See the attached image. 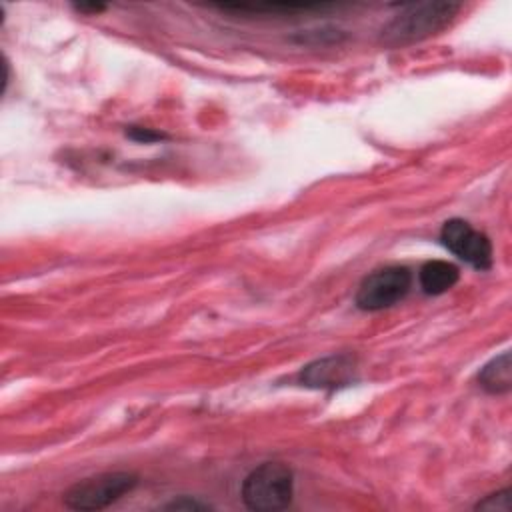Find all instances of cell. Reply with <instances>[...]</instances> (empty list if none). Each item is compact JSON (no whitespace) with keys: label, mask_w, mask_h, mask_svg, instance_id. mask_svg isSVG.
Segmentation results:
<instances>
[{"label":"cell","mask_w":512,"mask_h":512,"mask_svg":"<svg viewBox=\"0 0 512 512\" xmlns=\"http://www.w3.org/2000/svg\"><path fill=\"white\" fill-rule=\"evenodd\" d=\"M458 2H416L406 4L380 32L386 46H410L442 32L460 12Z\"/></svg>","instance_id":"1"},{"label":"cell","mask_w":512,"mask_h":512,"mask_svg":"<svg viewBox=\"0 0 512 512\" xmlns=\"http://www.w3.org/2000/svg\"><path fill=\"white\" fill-rule=\"evenodd\" d=\"M294 492L292 470L282 462H264L242 484V500L250 510L274 512L290 504Z\"/></svg>","instance_id":"2"},{"label":"cell","mask_w":512,"mask_h":512,"mask_svg":"<svg viewBox=\"0 0 512 512\" xmlns=\"http://www.w3.org/2000/svg\"><path fill=\"white\" fill-rule=\"evenodd\" d=\"M138 478L128 472H108L76 482L64 494V504L72 510H102L128 494Z\"/></svg>","instance_id":"3"},{"label":"cell","mask_w":512,"mask_h":512,"mask_svg":"<svg viewBox=\"0 0 512 512\" xmlns=\"http://www.w3.org/2000/svg\"><path fill=\"white\" fill-rule=\"evenodd\" d=\"M412 286V272L406 266H384L368 274L356 292L360 310L376 312L400 302Z\"/></svg>","instance_id":"4"},{"label":"cell","mask_w":512,"mask_h":512,"mask_svg":"<svg viewBox=\"0 0 512 512\" xmlns=\"http://www.w3.org/2000/svg\"><path fill=\"white\" fill-rule=\"evenodd\" d=\"M440 242L446 250L476 270H488L492 266V244L488 236L474 230L462 218H450L444 222Z\"/></svg>","instance_id":"5"},{"label":"cell","mask_w":512,"mask_h":512,"mask_svg":"<svg viewBox=\"0 0 512 512\" xmlns=\"http://www.w3.org/2000/svg\"><path fill=\"white\" fill-rule=\"evenodd\" d=\"M356 364L350 356H328L304 366L298 374L302 386L336 390L348 386L354 380Z\"/></svg>","instance_id":"6"},{"label":"cell","mask_w":512,"mask_h":512,"mask_svg":"<svg viewBox=\"0 0 512 512\" xmlns=\"http://www.w3.org/2000/svg\"><path fill=\"white\" fill-rule=\"evenodd\" d=\"M458 278H460L458 268L446 260H430L418 272L420 288L432 296H438L450 290L458 282Z\"/></svg>","instance_id":"7"},{"label":"cell","mask_w":512,"mask_h":512,"mask_svg":"<svg viewBox=\"0 0 512 512\" xmlns=\"http://www.w3.org/2000/svg\"><path fill=\"white\" fill-rule=\"evenodd\" d=\"M480 386L490 394H506L512 388V366L510 354L504 352L492 358L478 374Z\"/></svg>","instance_id":"8"},{"label":"cell","mask_w":512,"mask_h":512,"mask_svg":"<svg viewBox=\"0 0 512 512\" xmlns=\"http://www.w3.org/2000/svg\"><path fill=\"white\" fill-rule=\"evenodd\" d=\"M512 492L506 488V490H500L496 494H490L486 496L482 502L476 504L478 510H502V512H510L512 510Z\"/></svg>","instance_id":"9"},{"label":"cell","mask_w":512,"mask_h":512,"mask_svg":"<svg viewBox=\"0 0 512 512\" xmlns=\"http://www.w3.org/2000/svg\"><path fill=\"white\" fill-rule=\"evenodd\" d=\"M126 134H128L132 140L144 142V144H150V142H156V140H162V138H164L162 132H154L152 128H140V126H132Z\"/></svg>","instance_id":"10"},{"label":"cell","mask_w":512,"mask_h":512,"mask_svg":"<svg viewBox=\"0 0 512 512\" xmlns=\"http://www.w3.org/2000/svg\"><path fill=\"white\" fill-rule=\"evenodd\" d=\"M166 508H170V510H204V508H208V504H202L198 500H190V498L182 496V498L170 502Z\"/></svg>","instance_id":"11"}]
</instances>
